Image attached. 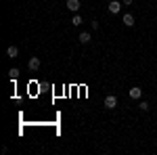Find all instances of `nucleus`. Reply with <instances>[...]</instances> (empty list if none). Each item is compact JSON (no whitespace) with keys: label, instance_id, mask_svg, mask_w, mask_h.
Returning a JSON list of instances; mask_svg holds the SVG:
<instances>
[{"label":"nucleus","instance_id":"9","mask_svg":"<svg viewBox=\"0 0 157 155\" xmlns=\"http://www.w3.org/2000/svg\"><path fill=\"white\" fill-rule=\"evenodd\" d=\"M71 23H73V25H78V27H80V25L84 23V21H82V17H80V15H73V19H71Z\"/></svg>","mask_w":157,"mask_h":155},{"label":"nucleus","instance_id":"7","mask_svg":"<svg viewBox=\"0 0 157 155\" xmlns=\"http://www.w3.org/2000/svg\"><path fill=\"white\" fill-rule=\"evenodd\" d=\"M130 96H132V99H140V96H143V90H140L138 86H134V88H130Z\"/></svg>","mask_w":157,"mask_h":155},{"label":"nucleus","instance_id":"3","mask_svg":"<svg viewBox=\"0 0 157 155\" xmlns=\"http://www.w3.org/2000/svg\"><path fill=\"white\" fill-rule=\"evenodd\" d=\"M65 6H67L71 13H78V11H80V0H67Z\"/></svg>","mask_w":157,"mask_h":155},{"label":"nucleus","instance_id":"1","mask_svg":"<svg viewBox=\"0 0 157 155\" xmlns=\"http://www.w3.org/2000/svg\"><path fill=\"white\" fill-rule=\"evenodd\" d=\"M103 105H105L107 109H115V107H117V96H115V95H107V96H105V101H103Z\"/></svg>","mask_w":157,"mask_h":155},{"label":"nucleus","instance_id":"10","mask_svg":"<svg viewBox=\"0 0 157 155\" xmlns=\"http://www.w3.org/2000/svg\"><path fill=\"white\" fill-rule=\"evenodd\" d=\"M138 109H140V111H149V103H147V101H143V103L138 105Z\"/></svg>","mask_w":157,"mask_h":155},{"label":"nucleus","instance_id":"5","mask_svg":"<svg viewBox=\"0 0 157 155\" xmlns=\"http://www.w3.org/2000/svg\"><path fill=\"white\" fill-rule=\"evenodd\" d=\"M121 21H124V25H126V27H132V25H134V17L128 13V15H124V19H121Z\"/></svg>","mask_w":157,"mask_h":155},{"label":"nucleus","instance_id":"8","mask_svg":"<svg viewBox=\"0 0 157 155\" xmlns=\"http://www.w3.org/2000/svg\"><path fill=\"white\" fill-rule=\"evenodd\" d=\"M80 42H82V44H88V42H90V34H88V32H82V34H80Z\"/></svg>","mask_w":157,"mask_h":155},{"label":"nucleus","instance_id":"11","mask_svg":"<svg viewBox=\"0 0 157 155\" xmlns=\"http://www.w3.org/2000/svg\"><path fill=\"white\" fill-rule=\"evenodd\" d=\"M9 73H11V78H17V76H19V69H17V67H13Z\"/></svg>","mask_w":157,"mask_h":155},{"label":"nucleus","instance_id":"12","mask_svg":"<svg viewBox=\"0 0 157 155\" xmlns=\"http://www.w3.org/2000/svg\"><path fill=\"white\" fill-rule=\"evenodd\" d=\"M121 4H132V0H121Z\"/></svg>","mask_w":157,"mask_h":155},{"label":"nucleus","instance_id":"4","mask_svg":"<svg viewBox=\"0 0 157 155\" xmlns=\"http://www.w3.org/2000/svg\"><path fill=\"white\" fill-rule=\"evenodd\" d=\"M109 13H113V15H115V13H120L121 11V2H115V0H113V2H109Z\"/></svg>","mask_w":157,"mask_h":155},{"label":"nucleus","instance_id":"2","mask_svg":"<svg viewBox=\"0 0 157 155\" xmlns=\"http://www.w3.org/2000/svg\"><path fill=\"white\" fill-rule=\"evenodd\" d=\"M27 67H29L32 72H38V69H40V59H38V57H29V61H27Z\"/></svg>","mask_w":157,"mask_h":155},{"label":"nucleus","instance_id":"6","mask_svg":"<svg viewBox=\"0 0 157 155\" xmlns=\"http://www.w3.org/2000/svg\"><path fill=\"white\" fill-rule=\"evenodd\" d=\"M17 55H19V48H17V46H9V48H6V57H11V59H15Z\"/></svg>","mask_w":157,"mask_h":155}]
</instances>
